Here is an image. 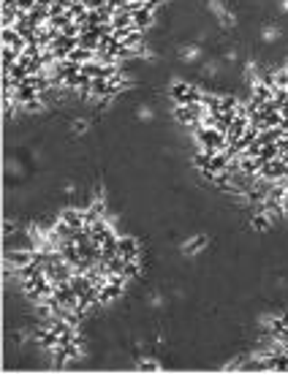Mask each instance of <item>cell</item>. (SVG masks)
<instances>
[{
    "instance_id": "6da1fadb",
    "label": "cell",
    "mask_w": 288,
    "mask_h": 375,
    "mask_svg": "<svg viewBox=\"0 0 288 375\" xmlns=\"http://www.w3.org/2000/svg\"><path fill=\"white\" fill-rule=\"evenodd\" d=\"M207 11L217 19V25L226 30H231L234 25H237V16H234V11H229V6L223 3V0H207Z\"/></svg>"
},
{
    "instance_id": "7a4b0ae2",
    "label": "cell",
    "mask_w": 288,
    "mask_h": 375,
    "mask_svg": "<svg viewBox=\"0 0 288 375\" xmlns=\"http://www.w3.org/2000/svg\"><path fill=\"white\" fill-rule=\"evenodd\" d=\"M171 98L177 103H193V101H202V90H196L193 84H185V82H174Z\"/></svg>"
},
{
    "instance_id": "3957f363",
    "label": "cell",
    "mask_w": 288,
    "mask_h": 375,
    "mask_svg": "<svg viewBox=\"0 0 288 375\" xmlns=\"http://www.w3.org/2000/svg\"><path fill=\"white\" fill-rule=\"evenodd\" d=\"M117 253L125 261H134V258H142V245H139V239H134V237H123L117 242Z\"/></svg>"
},
{
    "instance_id": "277c9868",
    "label": "cell",
    "mask_w": 288,
    "mask_h": 375,
    "mask_svg": "<svg viewBox=\"0 0 288 375\" xmlns=\"http://www.w3.org/2000/svg\"><path fill=\"white\" fill-rule=\"evenodd\" d=\"M180 60L185 65H196L204 60V49L198 43H185V47H180Z\"/></svg>"
},
{
    "instance_id": "5b68a950",
    "label": "cell",
    "mask_w": 288,
    "mask_h": 375,
    "mask_svg": "<svg viewBox=\"0 0 288 375\" xmlns=\"http://www.w3.org/2000/svg\"><path fill=\"white\" fill-rule=\"evenodd\" d=\"M209 245V237H204V234H198V237H190V239H185V242H182V256H190V258H193V256H198V253H202L204 248Z\"/></svg>"
},
{
    "instance_id": "8992f818",
    "label": "cell",
    "mask_w": 288,
    "mask_h": 375,
    "mask_svg": "<svg viewBox=\"0 0 288 375\" xmlns=\"http://www.w3.org/2000/svg\"><path fill=\"white\" fill-rule=\"evenodd\" d=\"M283 38V30L277 28V25H264V28H261V41L264 43H277Z\"/></svg>"
},
{
    "instance_id": "52a82bcc",
    "label": "cell",
    "mask_w": 288,
    "mask_h": 375,
    "mask_svg": "<svg viewBox=\"0 0 288 375\" xmlns=\"http://www.w3.org/2000/svg\"><path fill=\"white\" fill-rule=\"evenodd\" d=\"M136 120H142V123H152L155 120V112H152V106H136Z\"/></svg>"
},
{
    "instance_id": "ba28073f",
    "label": "cell",
    "mask_w": 288,
    "mask_h": 375,
    "mask_svg": "<svg viewBox=\"0 0 288 375\" xmlns=\"http://www.w3.org/2000/svg\"><path fill=\"white\" fill-rule=\"evenodd\" d=\"M136 367L142 372H155V370H161V364H158V359H139Z\"/></svg>"
},
{
    "instance_id": "9c48e42d",
    "label": "cell",
    "mask_w": 288,
    "mask_h": 375,
    "mask_svg": "<svg viewBox=\"0 0 288 375\" xmlns=\"http://www.w3.org/2000/svg\"><path fill=\"white\" fill-rule=\"evenodd\" d=\"M87 128H90V123H87V120H74V123H71V134H74V136H84Z\"/></svg>"
},
{
    "instance_id": "30bf717a",
    "label": "cell",
    "mask_w": 288,
    "mask_h": 375,
    "mask_svg": "<svg viewBox=\"0 0 288 375\" xmlns=\"http://www.w3.org/2000/svg\"><path fill=\"white\" fill-rule=\"evenodd\" d=\"M217 74H220V63H215V60H212V63L204 65V76H217Z\"/></svg>"
},
{
    "instance_id": "8fae6325",
    "label": "cell",
    "mask_w": 288,
    "mask_h": 375,
    "mask_svg": "<svg viewBox=\"0 0 288 375\" xmlns=\"http://www.w3.org/2000/svg\"><path fill=\"white\" fill-rule=\"evenodd\" d=\"M150 307H163V296L161 294H150Z\"/></svg>"
},
{
    "instance_id": "7c38bea8",
    "label": "cell",
    "mask_w": 288,
    "mask_h": 375,
    "mask_svg": "<svg viewBox=\"0 0 288 375\" xmlns=\"http://www.w3.org/2000/svg\"><path fill=\"white\" fill-rule=\"evenodd\" d=\"M237 60H239V55H237V52H234V49H229V52H226V63H237Z\"/></svg>"
},
{
    "instance_id": "4fadbf2b",
    "label": "cell",
    "mask_w": 288,
    "mask_h": 375,
    "mask_svg": "<svg viewBox=\"0 0 288 375\" xmlns=\"http://www.w3.org/2000/svg\"><path fill=\"white\" fill-rule=\"evenodd\" d=\"M277 8H280V14H288V0H280V3H277Z\"/></svg>"
}]
</instances>
